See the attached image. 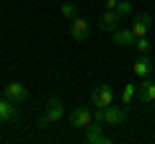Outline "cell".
Returning a JSON list of instances; mask_svg holds the SVG:
<instances>
[{
    "label": "cell",
    "instance_id": "7a4b0ae2",
    "mask_svg": "<svg viewBox=\"0 0 155 144\" xmlns=\"http://www.w3.org/2000/svg\"><path fill=\"white\" fill-rule=\"evenodd\" d=\"M67 121L75 129H88L91 124H93V111H91L88 105H75V108L67 113Z\"/></svg>",
    "mask_w": 155,
    "mask_h": 144
},
{
    "label": "cell",
    "instance_id": "ba28073f",
    "mask_svg": "<svg viewBox=\"0 0 155 144\" xmlns=\"http://www.w3.org/2000/svg\"><path fill=\"white\" fill-rule=\"evenodd\" d=\"M119 21H122V16L116 11H106V13H101V16L96 18V26H98L101 31H116Z\"/></svg>",
    "mask_w": 155,
    "mask_h": 144
},
{
    "label": "cell",
    "instance_id": "2e32d148",
    "mask_svg": "<svg viewBox=\"0 0 155 144\" xmlns=\"http://www.w3.org/2000/svg\"><path fill=\"white\" fill-rule=\"evenodd\" d=\"M60 13L67 18V21H72V18L78 16V8H75V3H62V8H60Z\"/></svg>",
    "mask_w": 155,
    "mask_h": 144
},
{
    "label": "cell",
    "instance_id": "7c38bea8",
    "mask_svg": "<svg viewBox=\"0 0 155 144\" xmlns=\"http://www.w3.org/2000/svg\"><path fill=\"white\" fill-rule=\"evenodd\" d=\"M132 72L137 75L140 80L142 77H150V72H153V62H150V54H140L132 64Z\"/></svg>",
    "mask_w": 155,
    "mask_h": 144
},
{
    "label": "cell",
    "instance_id": "5b68a950",
    "mask_svg": "<svg viewBox=\"0 0 155 144\" xmlns=\"http://www.w3.org/2000/svg\"><path fill=\"white\" fill-rule=\"evenodd\" d=\"M150 26H153V16H150V13H137V16L132 18V26L129 28H132V33L140 39V36H147L150 33Z\"/></svg>",
    "mask_w": 155,
    "mask_h": 144
},
{
    "label": "cell",
    "instance_id": "9a60e30c",
    "mask_svg": "<svg viewBox=\"0 0 155 144\" xmlns=\"http://www.w3.org/2000/svg\"><path fill=\"white\" fill-rule=\"evenodd\" d=\"M132 11H134V8H132V3H129V0H119V5H116V13L122 16V21H124L127 16H132Z\"/></svg>",
    "mask_w": 155,
    "mask_h": 144
},
{
    "label": "cell",
    "instance_id": "30bf717a",
    "mask_svg": "<svg viewBox=\"0 0 155 144\" xmlns=\"http://www.w3.org/2000/svg\"><path fill=\"white\" fill-rule=\"evenodd\" d=\"M124 121H127V108L111 103L109 108H106V124H109V126H122Z\"/></svg>",
    "mask_w": 155,
    "mask_h": 144
},
{
    "label": "cell",
    "instance_id": "52a82bcc",
    "mask_svg": "<svg viewBox=\"0 0 155 144\" xmlns=\"http://www.w3.org/2000/svg\"><path fill=\"white\" fill-rule=\"evenodd\" d=\"M5 98L11 100V103H16V105L26 103V98H28L26 85H21V83H8V85H5Z\"/></svg>",
    "mask_w": 155,
    "mask_h": 144
},
{
    "label": "cell",
    "instance_id": "9c48e42d",
    "mask_svg": "<svg viewBox=\"0 0 155 144\" xmlns=\"http://www.w3.org/2000/svg\"><path fill=\"white\" fill-rule=\"evenodd\" d=\"M18 121V105L11 103L8 98H0V124H13Z\"/></svg>",
    "mask_w": 155,
    "mask_h": 144
},
{
    "label": "cell",
    "instance_id": "5bb4252c",
    "mask_svg": "<svg viewBox=\"0 0 155 144\" xmlns=\"http://www.w3.org/2000/svg\"><path fill=\"white\" fill-rule=\"evenodd\" d=\"M134 49L140 52V54H150V49H153V44H150L147 36H140L137 41H134Z\"/></svg>",
    "mask_w": 155,
    "mask_h": 144
},
{
    "label": "cell",
    "instance_id": "4fadbf2b",
    "mask_svg": "<svg viewBox=\"0 0 155 144\" xmlns=\"http://www.w3.org/2000/svg\"><path fill=\"white\" fill-rule=\"evenodd\" d=\"M137 36L132 33V28H116L114 31V44L116 46H134Z\"/></svg>",
    "mask_w": 155,
    "mask_h": 144
},
{
    "label": "cell",
    "instance_id": "e0dca14e",
    "mask_svg": "<svg viewBox=\"0 0 155 144\" xmlns=\"http://www.w3.org/2000/svg\"><path fill=\"white\" fill-rule=\"evenodd\" d=\"M134 95H137V88H134V85H124V90H122V103L129 105Z\"/></svg>",
    "mask_w": 155,
    "mask_h": 144
},
{
    "label": "cell",
    "instance_id": "277c9868",
    "mask_svg": "<svg viewBox=\"0 0 155 144\" xmlns=\"http://www.w3.org/2000/svg\"><path fill=\"white\" fill-rule=\"evenodd\" d=\"M70 36H72V41H88V36H91V23L85 21V18H72L70 21Z\"/></svg>",
    "mask_w": 155,
    "mask_h": 144
},
{
    "label": "cell",
    "instance_id": "8992f818",
    "mask_svg": "<svg viewBox=\"0 0 155 144\" xmlns=\"http://www.w3.org/2000/svg\"><path fill=\"white\" fill-rule=\"evenodd\" d=\"M137 98L142 100L145 105H153L155 108V83L150 77H142V83L137 85Z\"/></svg>",
    "mask_w": 155,
    "mask_h": 144
},
{
    "label": "cell",
    "instance_id": "6da1fadb",
    "mask_svg": "<svg viewBox=\"0 0 155 144\" xmlns=\"http://www.w3.org/2000/svg\"><path fill=\"white\" fill-rule=\"evenodd\" d=\"M62 116H65V105H62V100L57 98V95H52V98L47 100V111H44V116H39L36 126H39V129H44L47 124L62 121Z\"/></svg>",
    "mask_w": 155,
    "mask_h": 144
},
{
    "label": "cell",
    "instance_id": "3957f363",
    "mask_svg": "<svg viewBox=\"0 0 155 144\" xmlns=\"http://www.w3.org/2000/svg\"><path fill=\"white\" fill-rule=\"evenodd\" d=\"M91 103L96 108H109L114 103V90H111V85H96L91 90Z\"/></svg>",
    "mask_w": 155,
    "mask_h": 144
},
{
    "label": "cell",
    "instance_id": "8fae6325",
    "mask_svg": "<svg viewBox=\"0 0 155 144\" xmlns=\"http://www.w3.org/2000/svg\"><path fill=\"white\" fill-rule=\"evenodd\" d=\"M85 142L88 144H109V136L104 134V124H91L88 129H85Z\"/></svg>",
    "mask_w": 155,
    "mask_h": 144
},
{
    "label": "cell",
    "instance_id": "ac0fdd59",
    "mask_svg": "<svg viewBox=\"0 0 155 144\" xmlns=\"http://www.w3.org/2000/svg\"><path fill=\"white\" fill-rule=\"evenodd\" d=\"M106 11H116V5H119V0H104Z\"/></svg>",
    "mask_w": 155,
    "mask_h": 144
}]
</instances>
